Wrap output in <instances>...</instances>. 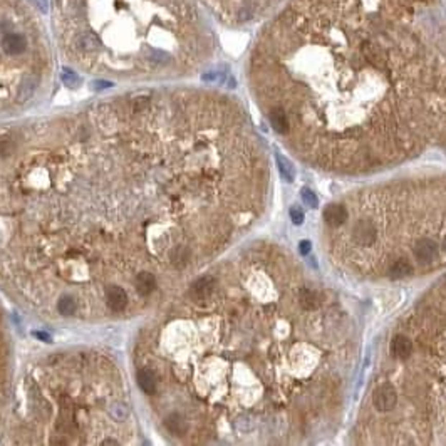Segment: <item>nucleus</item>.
Segmentation results:
<instances>
[{
    "mask_svg": "<svg viewBox=\"0 0 446 446\" xmlns=\"http://www.w3.org/2000/svg\"><path fill=\"white\" fill-rule=\"evenodd\" d=\"M54 25L67 55L94 71L164 72L212 44L193 0H54Z\"/></svg>",
    "mask_w": 446,
    "mask_h": 446,
    "instance_id": "f257e3e1",
    "label": "nucleus"
},
{
    "mask_svg": "<svg viewBox=\"0 0 446 446\" xmlns=\"http://www.w3.org/2000/svg\"><path fill=\"white\" fill-rule=\"evenodd\" d=\"M221 22L244 25L265 17L280 0H201Z\"/></svg>",
    "mask_w": 446,
    "mask_h": 446,
    "instance_id": "f03ea898",
    "label": "nucleus"
},
{
    "mask_svg": "<svg viewBox=\"0 0 446 446\" xmlns=\"http://www.w3.org/2000/svg\"><path fill=\"white\" fill-rule=\"evenodd\" d=\"M398 403V394L396 389L393 387L389 382H384L379 387H376V391L373 394V404L378 411H391Z\"/></svg>",
    "mask_w": 446,
    "mask_h": 446,
    "instance_id": "7ed1b4c3",
    "label": "nucleus"
},
{
    "mask_svg": "<svg viewBox=\"0 0 446 446\" xmlns=\"http://www.w3.org/2000/svg\"><path fill=\"white\" fill-rule=\"evenodd\" d=\"M352 238L361 247H371L378 240V228L371 220H359L352 227Z\"/></svg>",
    "mask_w": 446,
    "mask_h": 446,
    "instance_id": "20e7f679",
    "label": "nucleus"
},
{
    "mask_svg": "<svg viewBox=\"0 0 446 446\" xmlns=\"http://www.w3.org/2000/svg\"><path fill=\"white\" fill-rule=\"evenodd\" d=\"M436 255H438V244L431 238H421L416 244V247H414V257L423 264L433 262V258H436Z\"/></svg>",
    "mask_w": 446,
    "mask_h": 446,
    "instance_id": "39448f33",
    "label": "nucleus"
},
{
    "mask_svg": "<svg viewBox=\"0 0 446 446\" xmlns=\"http://www.w3.org/2000/svg\"><path fill=\"white\" fill-rule=\"evenodd\" d=\"M216 285V280L210 275L205 277H200L196 282H193L190 289V295L195 299V301H205L207 297L212 295V292Z\"/></svg>",
    "mask_w": 446,
    "mask_h": 446,
    "instance_id": "423d86ee",
    "label": "nucleus"
},
{
    "mask_svg": "<svg viewBox=\"0 0 446 446\" xmlns=\"http://www.w3.org/2000/svg\"><path fill=\"white\" fill-rule=\"evenodd\" d=\"M106 304L107 307L114 312H119L126 307L127 304V295L124 289H121L118 285H109L106 289Z\"/></svg>",
    "mask_w": 446,
    "mask_h": 446,
    "instance_id": "0eeeda50",
    "label": "nucleus"
},
{
    "mask_svg": "<svg viewBox=\"0 0 446 446\" xmlns=\"http://www.w3.org/2000/svg\"><path fill=\"white\" fill-rule=\"evenodd\" d=\"M347 210L346 207L339 205V203H330L329 207L324 210V220L329 227H341L347 220Z\"/></svg>",
    "mask_w": 446,
    "mask_h": 446,
    "instance_id": "6e6552de",
    "label": "nucleus"
},
{
    "mask_svg": "<svg viewBox=\"0 0 446 446\" xmlns=\"http://www.w3.org/2000/svg\"><path fill=\"white\" fill-rule=\"evenodd\" d=\"M269 119L272 123V127L280 135H287L290 131V119L282 107H272L269 113Z\"/></svg>",
    "mask_w": 446,
    "mask_h": 446,
    "instance_id": "1a4fd4ad",
    "label": "nucleus"
},
{
    "mask_svg": "<svg viewBox=\"0 0 446 446\" xmlns=\"http://www.w3.org/2000/svg\"><path fill=\"white\" fill-rule=\"evenodd\" d=\"M135 287L141 295H150L156 289V277L150 272L138 273L135 278Z\"/></svg>",
    "mask_w": 446,
    "mask_h": 446,
    "instance_id": "9d476101",
    "label": "nucleus"
},
{
    "mask_svg": "<svg viewBox=\"0 0 446 446\" xmlns=\"http://www.w3.org/2000/svg\"><path fill=\"white\" fill-rule=\"evenodd\" d=\"M391 350H393V354L396 356V358L406 359L407 356L413 352V342L407 339L406 336H396L393 339Z\"/></svg>",
    "mask_w": 446,
    "mask_h": 446,
    "instance_id": "9b49d317",
    "label": "nucleus"
},
{
    "mask_svg": "<svg viewBox=\"0 0 446 446\" xmlns=\"http://www.w3.org/2000/svg\"><path fill=\"white\" fill-rule=\"evenodd\" d=\"M136 379H138L139 387H141L146 394H155L156 393L158 381H156V376L153 374L150 369H141V371H138Z\"/></svg>",
    "mask_w": 446,
    "mask_h": 446,
    "instance_id": "f8f14e48",
    "label": "nucleus"
},
{
    "mask_svg": "<svg viewBox=\"0 0 446 446\" xmlns=\"http://www.w3.org/2000/svg\"><path fill=\"white\" fill-rule=\"evenodd\" d=\"M299 302H301L302 309L305 310H312L315 309L319 304H321V297H319L317 292L310 290V289H302L299 292Z\"/></svg>",
    "mask_w": 446,
    "mask_h": 446,
    "instance_id": "ddd939ff",
    "label": "nucleus"
},
{
    "mask_svg": "<svg viewBox=\"0 0 446 446\" xmlns=\"http://www.w3.org/2000/svg\"><path fill=\"white\" fill-rule=\"evenodd\" d=\"M413 265L407 262V260L401 258V260H396L391 267H389V277L391 278H404L407 275H411L413 273Z\"/></svg>",
    "mask_w": 446,
    "mask_h": 446,
    "instance_id": "4468645a",
    "label": "nucleus"
},
{
    "mask_svg": "<svg viewBox=\"0 0 446 446\" xmlns=\"http://www.w3.org/2000/svg\"><path fill=\"white\" fill-rule=\"evenodd\" d=\"M190 260V250L187 247H176L173 252H171V262L176 267V269H183L187 267Z\"/></svg>",
    "mask_w": 446,
    "mask_h": 446,
    "instance_id": "2eb2a0df",
    "label": "nucleus"
},
{
    "mask_svg": "<svg viewBox=\"0 0 446 446\" xmlns=\"http://www.w3.org/2000/svg\"><path fill=\"white\" fill-rule=\"evenodd\" d=\"M166 428L173 433V435H183V433L187 431V423H184V419L180 414H171L166 419Z\"/></svg>",
    "mask_w": 446,
    "mask_h": 446,
    "instance_id": "dca6fc26",
    "label": "nucleus"
},
{
    "mask_svg": "<svg viewBox=\"0 0 446 446\" xmlns=\"http://www.w3.org/2000/svg\"><path fill=\"white\" fill-rule=\"evenodd\" d=\"M277 161L280 164V173H282V176L287 181H294L295 170H294V166H292V163L287 158H284L282 155H277Z\"/></svg>",
    "mask_w": 446,
    "mask_h": 446,
    "instance_id": "f3484780",
    "label": "nucleus"
},
{
    "mask_svg": "<svg viewBox=\"0 0 446 446\" xmlns=\"http://www.w3.org/2000/svg\"><path fill=\"white\" fill-rule=\"evenodd\" d=\"M57 309H59L62 315H72L76 309H78V304H76L72 297H62L59 304H57Z\"/></svg>",
    "mask_w": 446,
    "mask_h": 446,
    "instance_id": "a211bd4d",
    "label": "nucleus"
},
{
    "mask_svg": "<svg viewBox=\"0 0 446 446\" xmlns=\"http://www.w3.org/2000/svg\"><path fill=\"white\" fill-rule=\"evenodd\" d=\"M302 201H304L307 207H310V208H315V207L319 205V200H317L315 193H314L312 190H309V188H304V190H302Z\"/></svg>",
    "mask_w": 446,
    "mask_h": 446,
    "instance_id": "6ab92c4d",
    "label": "nucleus"
},
{
    "mask_svg": "<svg viewBox=\"0 0 446 446\" xmlns=\"http://www.w3.org/2000/svg\"><path fill=\"white\" fill-rule=\"evenodd\" d=\"M290 220L295 223V225H301L304 221V212L299 207H292L290 208Z\"/></svg>",
    "mask_w": 446,
    "mask_h": 446,
    "instance_id": "aec40b11",
    "label": "nucleus"
},
{
    "mask_svg": "<svg viewBox=\"0 0 446 446\" xmlns=\"http://www.w3.org/2000/svg\"><path fill=\"white\" fill-rule=\"evenodd\" d=\"M299 252H301L302 255H307L310 252V241L309 240H302L301 244H299Z\"/></svg>",
    "mask_w": 446,
    "mask_h": 446,
    "instance_id": "412c9836",
    "label": "nucleus"
},
{
    "mask_svg": "<svg viewBox=\"0 0 446 446\" xmlns=\"http://www.w3.org/2000/svg\"><path fill=\"white\" fill-rule=\"evenodd\" d=\"M443 250H444V253H446V237H444V240H443Z\"/></svg>",
    "mask_w": 446,
    "mask_h": 446,
    "instance_id": "4be33fe9",
    "label": "nucleus"
}]
</instances>
